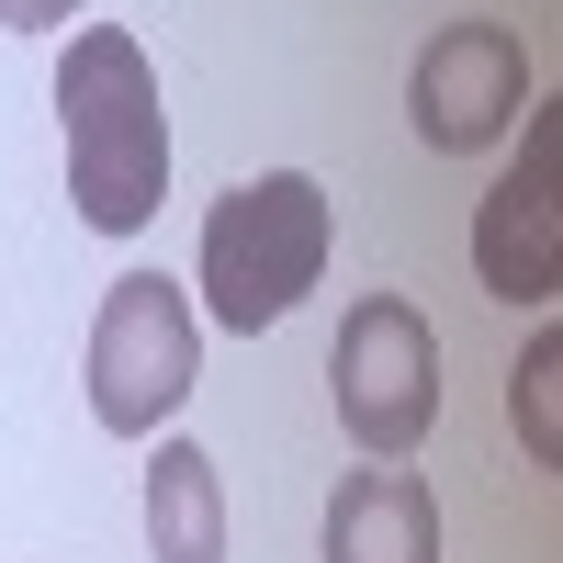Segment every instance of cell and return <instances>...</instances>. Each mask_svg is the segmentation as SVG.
<instances>
[{
	"label": "cell",
	"instance_id": "cell-2",
	"mask_svg": "<svg viewBox=\"0 0 563 563\" xmlns=\"http://www.w3.org/2000/svg\"><path fill=\"white\" fill-rule=\"evenodd\" d=\"M327 249H339V203H327L316 169H260L238 180L214 214H203V305L214 327H282L316 282H327Z\"/></svg>",
	"mask_w": 563,
	"mask_h": 563
},
{
	"label": "cell",
	"instance_id": "cell-7",
	"mask_svg": "<svg viewBox=\"0 0 563 563\" xmlns=\"http://www.w3.org/2000/svg\"><path fill=\"white\" fill-rule=\"evenodd\" d=\"M327 563H440L429 474H395V462L339 474V496H327Z\"/></svg>",
	"mask_w": 563,
	"mask_h": 563
},
{
	"label": "cell",
	"instance_id": "cell-5",
	"mask_svg": "<svg viewBox=\"0 0 563 563\" xmlns=\"http://www.w3.org/2000/svg\"><path fill=\"white\" fill-rule=\"evenodd\" d=\"M530 113V45L507 23H440L406 68V124L429 135L440 158H474L496 135H519Z\"/></svg>",
	"mask_w": 563,
	"mask_h": 563
},
{
	"label": "cell",
	"instance_id": "cell-10",
	"mask_svg": "<svg viewBox=\"0 0 563 563\" xmlns=\"http://www.w3.org/2000/svg\"><path fill=\"white\" fill-rule=\"evenodd\" d=\"M79 23V0H0V34H57Z\"/></svg>",
	"mask_w": 563,
	"mask_h": 563
},
{
	"label": "cell",
	"instance_id": "cell-3",
	"mask_svg": "<svg viewBox=\"0 0 563 563\" xmlns=\"http://www.w3.org/2000/svg\"><path fill=\"white\" fill-rule=\"evenodd\" d=\"M203 384V316L169 271H124L90 316V417L113 440H158Z\"/></svg>",
	"mask_w": 563,
	"mask_h": 563
},
{
	"label": "cell",
	"instance_id": "cell-4",
	"mask_svg": "<svg viewBox=\"0 0 563 563\" xmlns=\"http://www.w3.org/2000/svg\"><path fill=\"white\" fill-rule=\"evenodd\" d=\"M327 395H339V429L372 462H406L440 429V339L406 294H361L339 316V350H327Z\"/></svg>",
	"mask_w": 563,
	"mask_h": 563
},
{
	"label": "cell",
	"instance_id": "cell-6",
	"mask_svg": "<svg viewBox=\"0 0 563 563\" xmlns=\"http://www.w3.org/2000/svg\"><path fill=\"white\" fill-rule=\"evenodd\" d=\"M474 271L496 305H552V282H563V102H530L519 169L474 214Z\"/></svg>",
	"mask_w": 563,
	"mask_h": 563
},
{
	"label": "cell",
	"instance_id": "cell-9",
	"mask_svg": "<svg viewBox=\"0 0 563 563\" xmlns=\"http://www.w3.org/2000/svg\"><path fill=\"white\" fill-rule=\"evenodd\" d=\"M507 417H519L530 462L552 474V462H563V327H541V339L519 350V384H507Z\"/></svg>",
	"mask_w": 563,
	"mask_h": 563
},
{
	"label": "cell",
	"instance_id": "cell-1",
	"mask_svg": "<svg viewBox=\"0 0 563 563\" xmlns=\"http://www.w3.org/2000/svg\"><path fill=\"white\" fill-rule=\"evenodd\" d=\"M57 113H68V203L90 238H135L169 203V113L158 68L124 23H79L57 57Z\"/></svg>",
	"mask_w": 563,
	"mask_h": 563
},
{
	"label": "cell",
	"instance_id": "cell-8",
	"mask_svg": "<svg viewBox=\"0 0 563 563\" xmlns=\"http://www.w3.org/2000/svg\"><path fill=\"white\" fill-rule=\"evenodd\" d=\"M147 563H225V474L203 440H158L147 462Z\"/></svg>",
	"mask_w": 563,
	"mask_h": 563
}]
</instances>
